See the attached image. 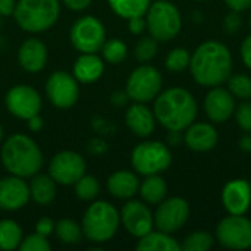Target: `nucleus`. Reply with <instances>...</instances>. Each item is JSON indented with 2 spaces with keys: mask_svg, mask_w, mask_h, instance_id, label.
Segmentation results:
<instances>
[{
  "mask_svg": "<svg viewBox=\"0 0 251 251\" xmlns=\"http://www.w3.org/2000/svg\"><path fill=\"white\" fill-rule=\"evenodd\" d=\"M188 68L197 84L210 88L218 87L231 76L232 54L225 44L209 40L201 43L191 54Z\"/></svg>",
  "mask_w": 251,
  "mask_h": 251,
  "instance_id": "1",
  "label": "nucleus"
},
{
  "mask_svg": "<svg viewBox=\"0 0 251 251\" xmlns=\"http://www.w3.org/2000/svg\"><path fill=\"white\" fill-rule=\"evenodd\" d=\"M153 113L163 128L181 132L196 121L199 109L196 99L188 90L172 87L160 91L154 99Z\"/></svg>",
  "mask_w": 251,
  "mask_h": 251,
  "instance_id": "2",
  "label": "nucleus"
},
{
  "mask_svg": "<svg viewBox=\"0 0 251 251\" xmlns=\"http://www.w3.org/2000/svg\"><path fill=\"white\" fill-rule=\"evenodd\" d=\"M3 168L15 176L31 178L43 168L44 157L40 146L26 134H12L4 140L0 150Z\"/></svg>",
  "mask_w": 251,
  "mask_h": 251,
  "instance_id": "3",
  "label": "nucleus"
},
{
  "mask_svg": "<svg viewBox=\"0 0 251 251\" xmlns=\"http://www.w3.org/2000/svg\"><path fill=\"white\" fill-rule=\"evenodd\" d=\"M121 225V215L118 209L104 200H93L87 207L81 228L84 237L96 244H103L110 241Z\"/></svg>",
  "mask_w": 251,
  "mask_h": 251,
  "instance_id": "4",
  "label": "nucleus"
},
{
  "mask_svg": "<svg viewBox=\"0 0 251 251\" xmlns=\"http://www.w3.org/2000/svg\"><path fill=\"white\" fill-rule=\"evenodd\" d=\"M59 0H18L13 18L21 29L38 34L50 29L59 19Z\"/></svg>",
  "mask_w": 251,
  "mask_h": 251,
  "instance_id": "5",
  "label": "nucleus"
},
{
  "mask_svg": "<svg viewBox=\"0 0 251 251\" xmlns=\"http://www.w3.org/2000/svg\"><path fill=\"white\" fill-rule=\"evenodd\" d=\"M147 29L157 41H169L175 38L182 28V16L179 9L169 0H157L150 4L146 13Z\"/></svg>",
  "mask_w": 251,
  "mask_h": 251,
  "instance_id": "6",
  "label": "nucleus"
},
{
  "mask_svg": "<svg viewBox=\"0 0 251 251\" xmlns=\"http://www.w3.org/2000/svg\"><path fill=\"white\" fill-rule=\"evenodd\" d=\"M172 163L171 149L160 143L147 140L137 144L131 153V165L137 174L143 176L159 175L165 172Z\"/></svg>",
  "mask_w": 251,
  "mask_h": 251,
  "instance_id": "7",
  "label": "nucleus"
},
{
  "mask_svg": "<svg viewBox=\"0 0 251 251\" xmlns=\"http://www.w3.org/2000/svg\"><path fill=\"white\" fill-rule=\"evenodd\" d=\"M162 84L163 78L159 69L144 63L129 74L125 85V93L132 101L149 103L159 96V93L162 91Z\"/></svg>",
  "mask_w": 251,
  "mask_h": 251,
  "instance_id": "8",
  "label": "nucleus"
},
{
  "mask_svg": "<svg viewBox=\"0 0 251 251\" xmlns=\"http://www.w3.org/2000/svg\"><path fill=\"white\" fill-rule=\"evenodd\" d=\"M69 37L79 53H97L106 41V29L99 18L87 15L74 22Z\"/></svg>",
  "mask_w": 251,
  "mask_h": 251,
  "instance_id": "9",
  "label": "nucleus"
},
{
  "mask_svg": "<svg viewBox=\"0 0 251 251\" xmlns=\"http://www.w3.org/2000/svg\"><path fill=\"white\" fill-rule=\"evenodd\" d=\"M218 243L229 250L251 249V221L244 215H229L216 228Z\"/></svg>",
  "mask_w": 251,
  "mask_h": 251,
  "instance_id": "10",
  "label": "nucleus"
},
{
  "mask_svg": "<svg viewBox=\"0 0 251 251\" xmlns=\"http://www.w3.org/2000/svg\"><path fill=\"white\" fill-rule=\"evenodd\" d=\"M4 104L7 112L22 121L40 115L43 107V100L40 93L26 84H19L12 87L4 97Z\"/></svg>",
  "mask_w": 251,
  "mask_h": 251,
  "instance_id": "11",
  "label": "nucleus"
},
{
  "mask_svg": "<svg viewBox=\"0 0 251 251\" xmlns=\"http://www.w3.org/2000/svg\"><path fill=\"white\" fill-rule=\"evenodd\" d=\"M87 172V163L84 157L72 150H63L56 153L49 163V175L59 185H74Z\"/></svg>",
  "mask_w": 251,
  "mask_h": 251,
  "instance_id": "12",
  "label": "nucleus"
},
{
  "mask_svg": "<svg viewBox=\"0 0 251 251\" xmlns=\"http://www.w3.org/2000/svg\"><path fill=\"white\" fill-rule=\"evenodd\" d=\"M49 101L57 109H69L79 99V85L74 75L66 71L53 72L46 81Z\"/></svg>",
  "mask_w": 251,
  "mask_h": 251,
  "instance_id": "13",
  "label": "nucleus"
},
{
  "mask_svg": "<svg viewBox=\"0 0 251 251\" xmlns=\"http://www.w3.org/2000/svg\"><path fill=\"white\" fill-rule=\"evenodd\" d=\"M190 218V204L182 197L165 199L157 204V209L153 215L154 226L159 231L174 234L179 231Z\"/></svg>",
  "mask_w": 251,
  "mask_h": 251,
  "instance_id": "14",
  "label": "nucleus"
},
{
  "mask_svg": "<svg viewBox=\"0 0 251 251\" xmlns=\"http://www.w3.org/2000/svg\"><path fill=\"white\" fill-rule=\"evenodd\" d=\"M121 224L135 238H141L149 234L153 226V213L147 207V203L129 199L121 210Z\"/></svg>",
  "mask_w": 251,
  "mask_h": 251,
  "instance_id": "15",
  "label": "nucleus"
},
{
  "mask_svg": "<svg viewBox=\"0 0 251 251\" xmlns=\"http://www.w3.org/2000/svg\"><path fill=\"white\" fill-rule=\"evenodd\" d=\"M29 200V187L24 178L10 175L0 179V210H21L28 204Z\"/></svg>",
  "mask_w": 251,
  "mask_h": 251,
  "instance_id": "16",
  "label": "nucleus"
},
{
  "mask_svg": "<svg viewBox=\"0 0 251 251\" xmlns=\"http://www.w3.org/2000/svg\"><path fill=\"white\" fill-rule=\"evenodd\" d=\"M235 99L228 88L212 87L204 99V112L215 124L226 122L235 112Z\"/></svg>",
  "mask_w": 251,
  "mask_h": 251,
  "instance_id": "17",
  "label": "nucleus"
},
{
  "mask_svg": "<svg viewBox=\"0 0 251 251\" xmlns=\"http://www.w3.org/2000/svg\"><path fill=\"white\" fill-rule=\"evenodd\" d=\"M222 204L229 215H246L251 204V187L246 179L229 181L222 190Z\"/></svg>",
  "mask_w": 251,
  "mask_h": 251,
  "instance_id": "18",
  "label": "nucleus"
},
{
  "mask_svg": "<svg viewBox=\"0 0 251 251\" xmlns=\"http://www.w3.org/2000/svg\"><path fill=\"white\" fill-rule=\"evenodd\" d=\"M47 62V47L38 38L25 40L18 50V63L28 74H37L44 69Z\"/></svg>",
  "mask_w": 251,
  "mask_h": 251,
  "instance_id": "19",
  "label": "nucleus"
},
{
  "mask_svg": "<svg viewBox=\"0 0 251 251\" xmlns=\"http://www.w3.org/2000/svg\"><path fill=\"white\" fill-rule=\"evenodd\" d=\"M125 124L134 135L147 138L156 128V118L146 103L134 101V104H131L125 112Z\"/></svg>",
  "mask_w": 251,
  "mask_h": 251,
  "instance_id": "20",
  "label": "nucleus"
},
{
  "mask_svg": "<svg viewBox=\"0 0 251 251\" xmlns=\"http://www.w3.org/2000/svg\"><path fill=\"white\" fill-rule=\"evenodd\" d=\"M218 140H219V135H218L216 128L206 122H197V124L193 122L187 128V132L184 134V141L187 147L199 153L210 151L212 149H215L218 144Z\"/></svg>",
  "mask_w": 251,
  "mask_h": 251,
  "instance_id": "21",
  "label": "nucleus"
},
{
  "mask_svg": "<svg viewBox=\"0 0 251 251\" xmlns=\"http://www.w3.org/2000/svg\"><path fill=\"white\" fill-rule=\"evenodd\" d=\"M104 72V60L97 53H81L72 68V75L78 82L93 84L101 78Z\"/></svg>",
  "mask_w": 251,
  "mask_h": 251,
  "instance_id": "22",
  "label": "nucleus"
},
{
  "mask_svg": "<svg viewBox=\"0 0 251 251\" xmlns=\"http://www.w3.org/2000/svg\"><path fill=\"white\" fill-rule=\"evenodd\" d=\"M140 179L131 171H116L107 178V191L119 200H129L138 194Z\"/></svg>",
  "mask_w": 251,
  "mask_h": 251,
  "instance_id": "23",
  "label": "nucleus"
},
{
  "mask_svg": "<svg viewBox=\"0 0 251 251\" xmlns=\"http://www.w3.org/2000/svg\"><path fill=\"white\" fill-rule=\"evenodd\" d=\"M29 187V197L38 206H49L54 201L57 194V184L50 175L35 174L31 176L28 184Z\"/></svg>",
  "mask_w": 251,
  "mask_h": 251,
  "instance_id": "24",
  "label": "nucleus"
},
{
  "mask_svg": "<svg viewBox=\"0 0 251 251\" xmlns=\"http://www.w3.org/2000/svg\"><path fill=\"white\" fill-rule=\"evenodd\" d=\"M135 249L138 251H178L181 250V244L171 234L151 229L149 234L138 238Z\"/></svg>",
  "mask_w": 251,
  "mask_h": 251,
  "instance_id": "25",
  "label": "nucleus"
},
{
  "mask_svg": "<svg viewBox=\"0 0 251 251\" xmlns=\"http://www.w3.org/2000/svg\"><path fill=\"white\" fill-rule=\"evenodd\" d=\"M138 194L141 196V200L147 204H159L166 199L168 194V185L166 181L159 175H149L143 182H140Z\"/></svg>",
  "mask_w": 251,
  "mask_h": 251,
  "instance_id": "26",
  "label": "nucleus"
},
{
  "mask_svg": "<svg viewBox=\"0 0 251 251\" xmlns=\"http://www.w3.org/2000/svg\"><path fill=\"white\" fill-rule=\"evenodd\" d=\"M112 12L122 19L146 16L151 0H107Z\"/></svg>",
  "mask_w": 251,
  "mask_h": 251,
  "instance_id": "27",
  "label": "nucleus"
},
{
  "mask_svg": "<svg viewBox=\"0 0 251 251\" xmlns=\"http://www.w3.org/2000/svg\"><path fill=\"white\" fill-rule=\"evenodd\" d=\"M24 234L18 222L12 219L0 221V250L12 251L19 249Z\"/></svg>",
  "mask_w": 251,
  "mask_h": 251,
  "instance_id": "28",
  "label": "nucleus"
},
{
  "mask_svg": "<svg viewBox=\"0 0 251 251\" xmlns=\"http://www.w3.org/2000/svg\"><path fill=\"white\" fill-rule=\"evenodd\" d=\"M54 234L60 243L68 246L79 244L84 237L81 225L74 219H68V218L60 219L54 224Z\"/></svg>",
  "mask_w": 251,
  "mask_h": 251,
  "instance_id": "29",
  "label": "nucleus"
},
{
  "mask_svg": "<svg viewBox=\"0 0 251 251\" xmlns=\"http://www.w3.org/2000/svg\"><path fill=\"white\" fill-rule=\"evenodd\" d=\"M101 51V57L104 62L110 63V65H119L122 63L126 56H128V47L126 44L119 40V38H110L106 40L104 44L100 49Z\"/></svg>",
  "mask_w": 251,
  "mask_h": 251,
  "instance_id": "30",
  "label": "nucleus"
},
{
  "mask_svg": "<svg viewBox=\"0 0 251 251\" xmlns=\"http://www.w3.org/2000/svg\"><path fill=\"white\" fill-rule=\"evenodd\" d=\"M74 185L75 196L82 201H93L100 194V181L93 175H82Z\"/></svg>",
  "mask_w": 251,
  "mask_h": 251,
  "instance_id": "31",
  "label": "nucleus"
},
{
  "mask_svg": "<svg viewBox=\"0 0 251 251\" xmlns=\"http://www.w3.org/2000/svg\"><path fill=\"white\" fill-rule=\"evenodd\" d=\"M215 244V238L204 231L190 234L181 244V250L185 251H209Z\"/></svg>",
  "mask_w": 251,
  "mask_h": 251,
  "instance_id": "32",
  "label": "nucleus"
},
{
  "mask_svg": "<svg viewBox=\"0 0 251 251\" xmlns=\"http://www.w3.org/2000/svg\"><path fill=\"white\" fill-rule=\"evenodd\" d=\"M228 90L231 94L241 100L251 99V76L246 74H235L228 78Z\"/></svg>",
  "mask_w": 251,
  "mask_h": 251,
  "instance_id": "33",
  "label": "nucleus"
},
{
  "mask_svg": "<svg viewBox=\"0 0 251 251\" xmlns=\"http://www.w3.org/2000/svg\"><path fill=\"white\" fill-rule=\"evenodd\" d=\"M190 60H191L190 51L187 49L176 47L168 53L165 59V66L171 72H182L190 66Z\"/></svg>",
  "mask_w": 251,
  "mask_h": 251,
  "instance_id": "34",
  "label": "nucleus"
},
{
  "mask_svg": "<svg viewBox=\"0 0 251 251\" xmlns=\"http://www.w3.org/2000/svg\"><path fill=\"white\" fill-rule=\"evenodd\" d=\"M156 54H157V40H154L151 35L143 37L137 41L134 47V56L138 62L147 63L153 60Z\"/></svg>",
  "mask_w": 251,
  "mask_h": 251,
  "instance_id": "35",
  "label": "nucleus"
},
{
  "mask_svg": "<svg viewBox=\"0 0 251 251\" xmlns=\"http://www.w3.org/2000/svg\"><path fill=\"white\" fill-rule=\"evenodd\" d=\"M21 251H50L51 246L47 240V237H43L37 232L22 238V243L19 246Z\"/></svg>",
  "mask_w": 251,
  "mask_h": 251,
  "instance_id": "36",
  "label": "nucleus"
},
{
  "mask_svg": "<svg viewBox=\"0 0 251 251\" xmlns=\"http://www.w3.org/2000/svg\"><path fill=\"white\" fill-rule=\"evenodd\" d=\"M235 121L237 125L247 134H251V101L244 100L240 106L235 107Z\"/></svg>",
  "mask_w": 251,
  "mask_h": 251,
  "instance_id": "37",
  "label": "nucleus"
},
{
  "mask_svg": "<svg viewBox=\"0 0 251 251\" xmlns=\"http://www.w3.org/2000/svg\"><path fill=\"white\" fill-rule=\"evenodd\" d=\"M241 26V16H240V12H231L225 16L224 19V28H225V32L228 34H235Z\"/></svg>",
  "mask_w": 251,
  "mask_h": 251,
  "instance_id": "38",
  "label": "nucleus"
},
{
  "mask_svg": "<svg viewBox=\"0 0 251 251\" xmlns=\"http://www.w3.org/2000/svg\"><path fill=\"white\" fill-rule=\"evenodd\" d=\"M54 221L51 218H47V216H43L37 221L35 224V232L43 235V237H49L54 232Z\"/></svg>",
  "mask_w": 251,
  "mask_h": 251,
  "instance_id": "39",
  "label": "nucleus"
},
{
  "mask_svg": "<svg viewBox=\"0 0 251 251\" xmlns=\"http://www.w3.org/2000/svg\"><path fill=\"white\" fill-rule=\"evenodd\" d=\"M128 29L134 35H140L147 29V22L144 16H135L128 19Z\"/></svg>",
  "mask_w": 251,
  "mask_h": 251,
  "instance_id": "40",
  "label": "nucleus"
},
{
  "mask_svg": "<svg viewBox=\"0 0 251 251\" xmlns=\"http://www.w3.org/2000/svg\"><path fill=\"white\" fill-rule=\"evenodd\" d=\"M241 59L244 65L251 69V34L246 37V40L241 44Z\"/></svg>",
  "mask_w": 251,
  "mask_h": 251,
  "instance_id": "41",
  "label": "nucleus"
},
{
  "mask_svg": "<svg viewBox=\"0 0 251 251\" xmlns=\"http://www.w3.org/2000/svg\"><path fill=\"white\" fill-rule=\"evenodd\" d=\"M91 1L93 0H62V3L74 12H81L87 9L91 4Z\"/></svg>",
  "mask_w": 251,
  "mask_h": 251,
  "instance_id": "42",
  "label": "nucleus"
},
{
  "mask_svg": "<svg viewBox=\"0 0 251 251\" xmlns=\"http://www.w3.org/2000/svg\"><path fill=\"white\" fill-rule=\"evenodd\" d=\"M225 4L234 12H244L251 7V0H225Z\"/></svg>",
  "mask_w": 251,
  "mask_h": 251,
  "instance_id": "43",
  "label": "nucleus"
},
{
  "mask_svg": "<svg viewBox=\"0 0 251 251\" xmlns=\"http://www.w3.org/2000/svg\"><path fill=\"white\" fill-rule=\"evenodd\" d=\"M15 6H16V0H0V16L13 15Z\"/></svg>",
  "mask_w": 251,
  "mask_h": 251,
  "instance_id": "44",
  "label": "nucleus"
},
{
  "mask_svg": "<svg viewBox=\"0 0 251 251\" xmlns=\"http://www.w3.org/2000/svg\"><path fill=\"white\" fill-rule=\"evenodd\" d=\"M28 128L31 132H40L44 128V121L40 115H35L28 119Z\"/></svg>",
  "mask_w": 251,
  "mask_h": 251,
  "instance_id": "45",
  "label": "nucleus"
},
{
  "mask_svg": "<svg viewBox=\"0 0 251 251\" xmlns=\"http://www.w3.org/2000/svg\"><path fill=\"white\" fill-rule=\"evenodd\" d=\"M240 149L244 151H251V135H246L240 140Z\"/></svg>",
  "mask_w": 251,
  "mask_h": 251,
  "instance_id": "46",
  "label": "nucleus"
},
{
  "mask_svg": "<svg viewBox=\"0 0 251 251\" xmlns=\"http://www.w3.org/2000/svg\"><path fill=\"white\" fill-rule=\"evenodd\" d=\"M3 141V126L0 125V143Z\"/></svg>",
  "mask_w": 251,
  "mask_h": 251,
  "instance_id": "47",
  "label": "nucleus"
},
{
  "mask_svg": "<svg viewBox=\"0 0 251 251\" xmlns=\"http://www.w3.org/2000/svg\"><path fill=\"white\" fill-rule=\"evenodd\" d=\"M249 26H250V29H251V16L249 18Z\"/></svg>",
  "mask_w": 251,
  "mask_h": 251,
  "instance_id": "48",
  "label": "nucleus"
},
{
  "mask_svg": "<svg viewBox=\"0 0 251 251\" xmlns=\"http://www.w3.org/2000/svg\"><path fill=\"white\" fill-rule=\"evenodd\" d=\"M249 182H250V187H251V179H250V181H249Z\"/></svg>",
  "mask_w": 251,
  "mask_h": 251,
  "instance_id": "49",
  "label": "nucleus"
},
{
  "mask_svg": "<svg viewBox=\"0 0 251 251\" xmlns=\"http://www.w3.org/2000/svg\"><path fill=\"white\" fill-rule=\"evenodd\" d=\"M199 1H203V0H199Z\"/></svg>",
  "mask_w": 251,
  "mask_h": 251,
  "instance_id": "50",
  "label": "nucleus"
}]
</instances>
